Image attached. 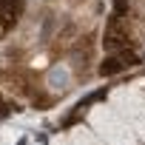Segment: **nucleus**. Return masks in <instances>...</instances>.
I'll list each match as a JSON object with an SVG mask.
<instances>
[{
	"label": "nucleus",
	"mask_w": 145,
	"mask_h": 145,
	"mask_svg": "<svg viewBox=\"0 0 145 145\" xmlns=\"http://www.w3.org/2000/svg\"><path fill=\"white\" fill-rule=\"evenodd\" d=\"M100 0H40L0 43V88L29 108H54L91 77Z\"/></svg>",
	"instance_id": "obj_1"
},
{
	"label": "nucleus",
	"mask_w": 145,
	"mask_h": 145,
	"mask_svg": "<svg viewBox=\"0 0 145 145\" xmlns=\"http://www.w3.org/2000/svg\"><path fill=\"white\" fill-rule=\"evenodd\" d=\"M103 63L100 74H117L145 63V0H114L103 29Z\"/></svg>",
	"instance_id": "obj_2"
},
{
	"label": "nucleus",
	"mask_w": 145,
	"mask_h": 145,
	"mask_svg": "<svg viewBox=\"0 0 145 145\" xmlns=\"http://www.w3.org/2000/svg\"><path fill=\"white\" fill-rule=\"evenodd\" d=\"M26 0H0V43H3L23 20Z\"/></svg>",
	"instance_id": "obj_3"
},
{
	"label": "nucleus",
	"mask_w": 145,
	"mask_h": 145,
	"mask_svg": "<svg viewBox=\"0 0 145 145\" xmlns=\"http://www.w3.org/2000/svg\"><path fill=\"white\" fill-rule=\"evenodd\" d=\"M14 111H20V108H17V100H14V97H9L3 88H0V120L9 117V114H14Z\"/></svg>",
	"instance_id": "obj_4"
}]
</instances>
